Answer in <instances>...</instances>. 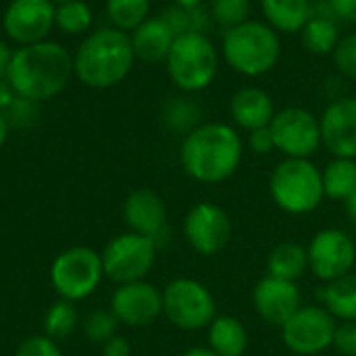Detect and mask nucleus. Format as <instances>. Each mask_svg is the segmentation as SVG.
I'll return each instance as SVG.
<instances>
[{"label":"nucleus","mask_w":356,"mask_h":356,"mask_svg":"<svg viewBox=\"0 0 356 356\" xmlns=\"http://www.w3.org/2000/svg\"><path fill=\"white\" fill-rule=\"evenodd\" d=\"M8 131H10V125L4 117V113H0V148L4 146V142L8 140Z\"/></svg>","instance_id":"a18cd8bd"},{"label":"nucleus","mask_w":356,"mask_h":356,"mask_svg":"<svg viewBox=\"0 0 356 356\" xmlns=\"http://www.w3.org/2000/svg\"><path fill=\"white\" fill-rule=\"evenodd\" d=\"M248 148L257 154H269L275 150V140L271 127H261L248 134Z\"/></svg>","instance_id":"4c0bfd02"},{"label":"nucleus","mask_w":356,"mask_h":356,"mask_svg":"<svg viewBox=\"0 0 356 356\" xmlns=\"http://www.w3.org/2000/svg\"><path fill=\"white\" fill-rule=\"evenodd\" d=\"M317 296L336 321H356V273L325 284L319 288Z\"/></svg>","instance_id":"b1692460"},{"label":"nucleus","mask_w":356,"mask_h":356,"mask_svg":"<svg viewBox=\"0 0 356 356\" xmlns=\"http://www.w3.org/2000/svg\"><path fill=\"white\" fill-rule=\"evenodd\" d=\"M252 305L265 323L282 327L302 307V294L296 282L265 275L252 290Z\"/></svg>","instance_id":"f3484780"},{"label":"nucleus","mask_w":356,"mask_h":356,"mask_svg":"<svg viewBox=\"0 0 356 356\" xmlns=\"http://www.w3.org/2000/svg\"><path fill=\"white\" fill-rule=\"evenodd\" d=\"M117 327H119V319L115 317V313L108 309H98L92 311L86 319H83V334L92 344H104L108 342L113 336H117Z\"/></svg>","instance_id":"2f4dec72"},{"label":"nucleus","mask_w":356,"mask_h":356,"mask_svg":"<svg viewBox=\"0 0 356 356\" xmlns=\"http://www.w3.org/2000/svg\"><path fill=\"white\" fill-rule=\"evenodd\" d=\"M346 215H348V219L356 225V192L346 200Z\"/></svg>","instance_id":"de8ad7c7"},{"label":"nucleus","mask_w":356,"mask_h":356,"mask_svg":"<svg viewBox=\"0 0 356 356\" xmlns=\"http://www.w3.org/2000/svg\"><path fill=\"white\" fill-rule=\"evenodd\" d=\"M277 108L271 94L259 86H244L234 92L229 100V115L234 127L244 131H254L261 127H269Z\"/></svg>","instance_id":"6ab92c4d"},{"label":"nucleus","mask_w":356,"mask_h":356,"mask_svg":"<svg viewBox=\"0 0 356 356\" xmlns=\"http://www.w3.org/2000/svg\"><path fill=\"white\" fill-rule=\"evenodd\" d=\"M163 315L184 332H198L217 317V302L204 284L177 277L163 290Z\"/></svg>","instance_id":"6e6552de"},{"label":"nucleus","mask_w":356,"mask_h":356,"mask_svg":"<svg viewBox=\"0 0 356 356\" xmlns=\"http://www.w3.org/2000/svg\"><path fill=\"white\" fill-rule=\"evenodd\" d=\"M261 10L277 33H300L313 17V0H261Z\"/></svg>","instance_id":"412c9836"},{"label":"nucleus","mask_w":356,"mask_h":356,"mask_svg":"<svg viewBox=\"0 0 356 356\" xmlns=\"http://www.w3.org/2000/svg\"><path fill=\"white\" fill-rule=\"evenodd\" d=\"M273 202L288 215H309L325 198L321 169L311 159H284L271 173Z\"/></svg>","instance_id":"423d86ee"},{"label":"nucleus","mask_w":356,"mask_h":356,"mask_svg":"<svg viewBox=\"0 0 356 356\" xmlns=\"http://www.w3.org/2000/svg\"><path fill=\"white\" fill-rule=\"evenodd\" d=\"M123 219L129 232L146 236L156 244L167 234V207L150 188L134 190L123 202Z\"/></svg>","instance_id":"a211bd4d"},{"label":"nucleus","mask_w":356,"mask_h":356,"mask_svg":"<svg viewBox=\"0 0 356 356\" xmlns=\"http://www.w3.org/2000/svg\"><path fill=\"white\" fill-rule=\"evenodd\" d=\"M131 355V344L123 336H113L108 342L102 344V356H129Z\"/></svg>","instance_id":"a19ab883"},{"label":"nucleus","mask_w":356,"mask_h":356,"mask_svg":"<svg viewBox=\"0 0 356 356\" xmlns=\"http://www.w3.org/2000/svg\"><path fill=\"white\" fill-rule=\"evenodd\" d=\"M340 40H342V35H340L336 17L313 15L300 31V42H302L305 50L311 54H317V56L334 54Z\"/></svg>","instance_id":"393cba45"},{"label":"nucleus","mask_w":356,"mask_h":356,"mask_svg":"<svg viewBox=\"0 0 356 356\" xmlns=\"http://www.w3.org/2000/svg\"><path fill=\"white\" fill-rule=\"evenodd\" d=\"M211 27H213V17H211L209 6L202 4V6L190 10V31L207 33V35H209V29H211Z\"/></svg>","instance_id":"58836bf2"},{"label":"nucleus","mask_w":356,"mask_h":356,"mask_svg":"<svg viewBox=\"0 0 356 356\" xmlns=\"http://www.w3.org/2000/svg\"><path fill=\"white\" fill-rule=\"evenodd\" d=\"M161 17H163V21L169 25V29L175 33V38L190 31V10L171 4V6H167V8L161 13Z\"/></svg>","instance_id":"e433bc0d"},{"label":"nucleus","mask_w":356,"mask_h":356,"mask_svg":"<svg viewBox=\"0 0 356 356\" xmlns=\"http://www.w3.org/2000/svg\"><path fill=\"white\" fill-rule=\"evenodd\" d=\"M4 117H6L10 129H27V127L38 123V119H40V104L29 100V98L15 96V100L4 111Z\"/></svg>","instance_id":"473e14b6"},{"label":"nucleus","mask_w":356,"mask_h":356,"mask_svg":"<svg viewBox=\"0 0 356 356\" xmlns=\"http://www.w3.org/2000/svg\"><path fill=\"white\" fill-rule=\"evenodd\" d=\"M50 2H54V4H63V2H69V0H50Z\"/></svg>","instance_id":"09e8293b"},{"label":"nucleus","mask_w":356,"mask_h":356,"mask_svg":"<svg viewBox=\"0 0 356 356\" xmlns=\"http://www.w3.org/2000/svg\"><path fill=\"white\" fill-rule=\"evenodd\" d=\"M338 321L325 307L302 305L280 330L284 346L300 356H313L334 346Z\"/></svg>","instance_id":"9d476101"},{"label":"nucleus","mask_w":356,"mask_h":356,"mask_svg":"<svg viewBox=\"0 0 356 356\" xmlns=\"http://www.w3.org/2000/svg\"><path fill=\"white\" fill-rule=\"evenodd\" d=\"M15 90H13V86L8 83V79L6 77H0V113H4L6 108H8V104L15 100Z\"/></svg>","instance_id":"79ce46f5"},{"label":"nucleus","mask_w":356,"mask_h":356,"mask_svg":"<svg viewBox=\"0 0 356 356\" xmlns=\"http://www.w3.org/2000/svg\"><path fill=\"white\" fill-rule=\"evenodd\" d=\"M186 242L202 257H215L232 240V219L215 202L194 204L184 219Z\"/></svg>","instance_id":"ddd939ff"},{"label":"nucleus","mask_w":356,"mask_h":356,"mask_svg":"<svg viewBox=\"0 0 356 356\" xmlns=\"http://www.w3.org/2000/svg\"><path fill=\"white\" fill-rule=\"evenodd\" d=\"M309 271V252L307 246L298 242H282L267 257V275L298 282Z\"/></svg>","instance_id":"5701e85b"},{"label":"nucleus","mask_w":356,"mask_h":356,"mask_svg":"<svg viewBox=\"0 0 356 356\" xmlns=\"http://www.w3.org/2000/svg\"><path fill=\"white\" fill-rule=\"evenodd\" d=\"M334 348L344 356H356V321H342L336 327Z\"/></svg>","instance_id":"c9c22d12"},{"label":"nucleus","mask_w":356,"mask_h":356,"mask_svg":"<svg viewBox=\"0 0 356 356\" xmlns=\"http://www.w3.org/2000/svg\"><path fill=\"white\" fill-rule=\"evenodd\" d=\"M209 348L217 356H244L248 348L244 323L232 315H217L209 325Z\"/></svg>","instance_id":"4be33fe9"},{"label":"nucleus","mask_w":356,"mask_h":356,"mask_svg":"<svg viewBox=\"0 0 356 356\" xmlns=\"http://www.w3.org/2000/svg\"><path fill=\"white\" fill-rule=\"evenodd\" d=\"M102 277V257L90 246H73L63 250L50 267L52 288L63 300L69 302H79L92 296Z\"/></svg>","instance_id":"0eeeda50"},{"label":"nucleus","mask_w":356,"mask_h":356,"mask_svg":"<svg viewBox=\"0 0 356 356\" xmlns=\"http://www.w3.org/2000/svg\"><path fill=\"white\" fill-rule=\"evenodd\" d=\"M325 198L348 200L356 192V159H332L321 171Z\"/></svg>","instance_id":"a878e982"},{"label":"nucleus","mask_w":356,"mask_h":356,"mask_svg":"<svg viewBox=\"0 0 356 356\" xmlns=\"http://www.w3.org/2000/svg\"><path fill=\"white\" fill-rule=\"evenodd\" d=\"M213 25L227 31L250 19L252 0H211L209 4Z\"/></svg>","instance_id":"7c9ffc66"},{"label":"nucleus","mask_w":356,"mask_h":356,"mask_svg":"<svg viewBox=\"0 0 356 356\" xmlns=\"http://www.w3.org/2000/svg\"><path fill=\"white\" fill-rule=\"evenodd\" d=\"M129 38L136 58L144 63H165L173 46L175 33L159 15V17H148L140 27H136L129 33Z\"/></svg>","instance_id":"aec40b11"},{"label":"nucleus","mask_w":356,"mask_h":356,"mask_svg":"<svg viewBox=\"0 0 356 356\" xmlns=\"http://www.w3.org/2000/svg\"><path fill=\"white\" fill-rule=\"evenodd\" d=\"M221 54L232 71L244 77H261L280 63L282 40L265 21L248 19L223 31Z\"/></svg>","instance_id":"20e7f679"},{"label":"nucleus","mask_w":356,"mask_h":356,"mask_svg":"<svg viewBox=\"0 0 356 356\" xmlns=\"http://www.w3.org/2000/svg\"><path fill=\"white\" fill-rule=\"evenodd\" d=\"M104 13L111 27L131 33L150 17V0H106Z\"/></svg>","instance_id":"cd10ccee"},{"label":"nucleus","mask_w":356,"mask_h":356,"mask_svg":"<svg viewBox=\"0 0 356 356\" xmlns=\"http://www.w3.org/2000/svg\"><path fill=\"white\" fill-rule=\"evenodd\" d=\"M219 58V48L207 33L188 31L173 40V46L165 58V67L177 90L184 94H196L215 81Z\"/></svg>","instance_id":"39448f33"},{"label":"nucleus","mask_w":356,"mask_h":356,"mask_svg":"<svg viewBox=\"0 0 356 356\" xmlns=\"http://www.w3.org/2000/svg\"><path fill=\"white\" fill-rule=\"evenodd\" d=\"M332 58H334L336 69H338L344 77L356 79V31L355 33L344 35V38L338 42V46H336Z\"/></svg>","instance_id":"72a5a7b5"},{"label":"nucleus","mask_w":356,"mask_h":356,"mask_svg":"<svg viewBox=\"0 0 356 356\" xmlns=\"http://www.w3.org/2000/svg\"><path fill=\"white\" fill-rule=\"evenodd\" d=\"M275 150L286 159H311L321 148V123L305 106H286L271 121Z\"/></svg>","instance_id":"9b49d317"},{"label":"nucleus","mask_w":356,"mask_h":356,"mask_svg":"<svg viewBox=\"0 0 356 356\" xmlns=\"http://www.w3.org/2000/svg\"><path fill=\"white\" fill-rule=\"evenodd\" d=\"M94 23V13L86 0H69L56 4L54 10V27H58L67 35H86L90 33Z\"/></svg>","instance_id":"c85d7f7f"},{"label":"nucleus","mask_w":356,"mask_h":356,"mask_svg":"<svg viewBox=\"0 0 356 356\" xmlns=\"http://www.w3.org/2000/svg\"><path fill=\"white\" fill-rule=\"evenodd\" d=\"M73 54L54 40H44L29 46H17L6 73L17 96L33 102L56 98L71 81Z\"/></svg>","instance_id":"f257e3e1"},{"label":"nucleus","mask_w":356,"mask_h":356,"mask_svg":"<svg viewBox=\"0 0 356 356\" xmlns=\"http://www.w3.org/2000/svg\"><path fill=\"white\" fill-rule=\"evenodd\" d=\"M171 4L179 6V8H186V10H192V8H198L204 4V0H171Z\"/></svg>","instance_id":"c03bdc74"},{"label":"nucleus","mask_w":356,"mask_h":356,"mask_svg":"<svg viewBox=\"0 0 356 356\" xmlns=\"http://www.w3.org/2000/svg\"><path fill=\"white\" fill-rule=\"evenodd\" d=\"M163 121L171 131L188 136L198 125H202V108L192 98V94H181L167 100L163 108Z\"/></svg>","instance_id":"bb28decb"},{"label":"nucleus","mask_w":356,"mask_h":356,"mask_svg":"<svg viewBox=\"0 0 356 356\" xmlns=\"http://www.w3.org/2000/svg\"><path fill=\"white\" fill-rule=\"evenodd\" d=\"M77 309L73 307V302L60 298L44 315V334L54 342H60L77 330Z\"/></svg>","instance_id":"c756f323"},{"label":"nucleus","mask_w":356,"mask_h":356,"mask_svg":"<svg viewBox=\"0 0 356 356\" xmlns=\"http://www.w3.org/2000/svg\"><path fill=\"white\" fill-rule=\"evenodd\" d=\"M13 48L8 42L0 40V77H6L8 73V67H10V58H13Z\"/></svg>","instance_id":"37998d69"},{"label":"nucleus","mask_w":356,"mask_h":356,"mask_svg":"<svg viewBox=\"0 0 356 356\" xmlns=\"http://www.w3.org/2000/svg\"><path fill=\"white\" fill-rule=\"evenodd\" d=\"M321 146L336 159H356V96L330 102L319 117Z\"/></svg>","instance_id":"dca6fc26"},{"label":"nucleus","mask_w":356,"mask_h":356,"mask_svg":"<svg viewBox=\"0 0 356 356\" xmlns=\"http://www.w3.org/2000/svg\"><path fill=\"white\" fill-rule=\"evenodd\" d=\"M111 311L127 327H144L163 315V290L146 280L121 284L111 296Z\"/></svg>","instance_id":"2eb2a0df"},{"label":"nucleus","mask_w":356,"mask_h":356,"mask_svg":"<svg viewBox=\"0 0 356 356\" xmlns=\"http://www.w3.org/2000/svg\"><path fill=\"white\" fill-rule=\"evenodd\" d=\"M156 250L159 244L154 240L134 232L113 238L100 252L104 277L117 286L144 280L154 267Z\"/></svg>","instance_id":"1a4fd4ad"},{"label":"nucleus","mask_w":356,"mask_h":356,"mask_svg":"<svg viewBox=\"0 0 356 356\" xmlns=\"http://www.w3.org/2000/svg\"><path fill=\"white\" fill-rule=\"evenodd\" d=\"M15 356H63V353L58 348V342L42 334V336H31L23 340Z\"/></svg>","instance_id":"f704fd0d"},{"label":"nucleus","mask_w":356,"mask_h":356,"mask_svg":"<svg viewBox=\"0 0 356 356\" xmlns=\"http://www.w3.org/2000/svg\"><path fill=\"white\" fill-rule=\"evenodd\" d=\"M309 271L330 284L353 273L356 263V244L350 234L338 227L321 229L313 236L309 248Z\"/></svg>","instance_id":"f8f14e48"},{"label":"nucleus","mask_w":356,"mask_h":356,"mask_svg":"<svg viewBox=\"0 0 356 356\" xmlns=\"http://www.w3.org/2000/svg\"><path fill=\"white\" fill-rule=\"evenodd\" d=\"M136 60L129 33L102 27L86 33L73 52V75L92 90H108L125 81Z\"/></svg>","instance_id":"7ed1b4c3"},{"label":"nucleus","mask_w":356,"mask_h":356,"mask_svg":"<svg viewBox=\"0 0 356 356\" xmlns=\"http://www.w3.org/2000/svg\"><path fill=\"white\" fill-rule=\"evenodd\" d=\"M244 156V140L238 127L221 121L198 125L190 131L179 148L184 171L200 184L227 181Z\"/></svg>","instance_id":"f03ea898"},{"label":"nucleus","mask_w":356,"mask_h":356,"mask_svg":"<svg viewBox=\"0 0 356 356\" xmlns=\"http://www.w3.org/2000/svg\"><path fill=\"white\" fill-rule=\"evenodd\" d=\"M56 4L50 0H10L2 15V29L15 46L50 40Z\"/></svg>","instance_id":"4468645a"},{"label":"nucleus","mask_w":356,"mask_h":356,"mask_svg":"<svg viewBox=\"0 0 356 356\" xmlns=\"http://www.w3.org/2000/svg\"><path fill=\"white\" fill-rule=\"evenodd\" d=\"M336 19L356 23V0H327Z\"/></svg>","instance_id":"ea45409f"},{"label":"nucleus","mask_w":356,"mask_h":356,"mask_svg":"<svg viewBox=\"0 0 356 356\" xmlns=\"http://www.w3.org/2000/svg\"><path fill=\"white\" fill-rule=\"evenodd\" d=\"M181 356H217L211 348H207V346H196V348H190V350H186Z\"/></svg>","instance_id":"49530a36"}]
</instances>
